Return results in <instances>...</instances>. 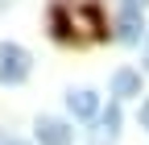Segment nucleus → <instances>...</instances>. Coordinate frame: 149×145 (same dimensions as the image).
<instances>
[{
    "instance_id": "nucleus-1",
    "label": "nucleus",
    "mask_w": 149,
    "mask_h": 145,
    "mask_svg": "<svg viewBox=\"0 0 149 145\" xmlns=\"http://www.w3.org/2000/svg\"><path fill=\"white\" fill-rule=\"evenodd\" d=\"M29 54L17 46V42H0V83H25L29 79Z\"/></svg>"
},
{
    "instance_id": "nucleus-2",
    "label": "nucleus",
    "mask_w": 149,
    "mask_h": 145,
    "mask_svg": "<svg viewBox=\"0 0 149 145\" xmlns=\"http://www.w3.org/2000/svg\"><path fill=\"white\" fill-rule=\"evenodd\" d=\"M145 0H120V42H141Z\"/></svg>"
},
{
    "instance_id": "nucleus-3",
    "label": "nucleus",
    "mask_w": 149,
    "mask_h": 145,
    "mask_svg": "<svg viewBox=\"0 0 149 145\" xmlns=\"http://www.w3.org/2000/svg\"><path fill=\"white\" fill-rule=\"evenodd\" d=\"M70 137H74L70 124L54 120V116H42V120H37V141H42V145H70Z\"/></svg>"
},
{
    "instance_id": "nucleus-4",
    "label": "nucleus",
    "mask_w": 149,
    "mask_h": 145,
    "mask_svg": "<svg viewBox=\"0 0 149 145\" xmlns=\"http://www.w3.org/2000/svg\"><path fill=\"white\" fill-rule=\"evenodd\" d=\"M66 104H70V112L74 116H95V108H100V100H95V91H87V87H83V91H70L66 96Z\"/></svg>"
},
{
    "instance_id": "nucleus-5",
    "label": "nucleus",
    "mask_w": 149,
    "mask_h": 145,
    "mask_svg": "<svg viewBox=\"0 0 149 145\" xmlns=\"http://www.w3.org/2000/svg\"><path fill=\"white\" fill-rule=\"evenodd\" d=\"M112 91H116V96H141V75L116 70V75H112Z\"/></svg>"
},
{
    "instance_id": "nucleus-6",
    "label": "nucleus",
    "mask_w": 149,
    "mask_h": 145,
    "mask_svg": "<svg viewBox=\"0 0 149 145\" xmlns=\"http://www.w3.org/2000/svg\"><path fill=\"white\" fill-rule=\"evenodd\" d=\"M50 21H54V38H58V42H74V29H70V21H66V8H62V4L50 13Z\"/></svg>"
},
{
    "instance_id": "nucleus-7",
    "label": "nucleus",
    "mask_w": 149,
    "mask_h": 145,
    "mask_svg": "<svg viewBox=\"0 0 149 145\" xmlns=\"http://www.w3.org/2000/svg\"><path fill=\"white\" fill-rule=\"evenodd\" d=\"M100 124H104V133H108V141H112V137H116V133H120V108H116V104H112V108H108V112L100 116Z\"/></svg>"
},
{
    "instance_id": "nucleus-8",
    "label": "nucleus",
    "mask_w": 149,
    "mask_h": 145,
    "mask_svg": "<svg viewBox=\"0 0 149 145\" xmlns=\"http://www.w3.org/2000/svg\"><path fill=\"white\" fill-rule=\"evenodd\" d=\"M141 120H145V124H149V104H141Z\"/></svg>"
},
{
    "instance_id": "nucleus-9",
    "label": "nucleus",
    "mask_w": 149,
    "mask_h": 145,
    "mask_svg": "<svg viewBox=\"0 0 149 145\" xmlns=\"http://www.w3.org/2000/svg\"><path fill=\"white\" fill-rule=\"evenodd\" d=\"M8 145H21V141H8Z\"/></svg>"
},
{
    "instance_id": "nucleus-10",
    "label": "nucleus",
    "mask_w": 149,
    "mask_h": 145,
    "mask_svg": "<svg viewBox=\"0 0 149 145\" xmlns=\"http://www.w3.org/2000/svg\"><path fill=\"white\" fill-rule=\"evenodd\" d=\"M145 62H149V50H145Z\"/></svg>"
},
{
    "instance_id": "nucleus-11",
    "label": "nucleus",
    "mask_w": 149,
    "mask_h": 145,
    "mask_svg": "<svg viewBox=\"0 0 149 145\" xmlns=\"http://www.w3.org/2000/svg\"><path fill=\"white\" fill-rule=\"evenodd\" d=\"M0 4H8V0H0Z\"/></svg>"
}]
</instances>
